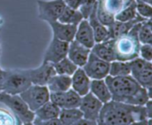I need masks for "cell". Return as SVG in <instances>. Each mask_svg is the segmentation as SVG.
<instances>
[{"label": "cell", "mask_w": 152, "mask_h": 125, "mask_svg": "<svg viewBox=\"0 0 152 125\" xmlns=\"http://www.w3.org/2000/svg\"><path fill=\"white\" fill-rule=\"evenodd\" d=\"M26 69L4 70L2 92L11 95H20L31 85Z\"/></svg>", "instance_id": "4"}, {"label": "cell", "mask_w": 152, "mask_h": 125, "mask_svg": "<svg viewBox=\"0 0 152 125\" xmlns=\"http://www.w3.org/2000/svg\"><path fill=\"white\" fill-rule=\"evenodd\" d=\"M32 123L34 125H62L58 118L51 120H40L35 117Z\"/></svg>", "instance_id": "36"}, {"label": "cell", "mask_w": 152, "mask_h": 125, "mask_svg": "<svg viewBox=\"0 0 152 125\" xmlns=\"http://www.w3.org/2000/svg\"><path fill=\"white\" fill-rule=\"evenodd\" d=\"M103 103L97 100L90 92L81 97L78 108L83 114V117L91 121H97Z\"/></svg>", "instance_id": "10"}, {"label": "cell", "mask_w": 152, "mask_h": 125, "mask_svg": "<svg viewBox=\"0 0 152 125\" xmlns=\"http://www.w3.org/2000/svg\"><path fill=\"white\" fill-rule=\"evenodd\" d=\"M91 49L84 46L76 40H73L70 43H69L67 57L72 62H74L78 68H82L87 61Z\"/></svg>", "instance_id": "15"}, {"label": "cell", "mask_w": 152, "mask_h": 125, "mask_svg": "<svg viewBox=\"0 0 152 125\" xmlns=\"http://www.w3.org/2000/svg\"><path fill=\"white\" fill-rule=\"evenodd\" d=\"M139 14L136 12V7H135V0L129 4L127 7L120 11L118 13L115 15V20L118 21H128L135 19Z\"/></svg>", "instance_id": "30"}, {"label": "cell", "mask_w": 152, "mask_h": 125, "mask_svg": "<svg viewBox=\"0 0 152 125\" xmlns=\"http://www.w3.org/2000/svg\"><path fill=\"white\" fill-rule=\"evenodd\" d=\"M135 7L137 13L145 20H150L152 17V6L151 4H147L145 2L135 0Z\"/></svg>", "instance_id": "33"}, {"label": "cell", "mask_w": 152, "mask_h": 125, "mask_svg": "<svg viewBox=\"0 0 152 125\" xmlns=\"http://www.w3.org/2000/svg\"><path fill=\"white\" fill-rule=\"evenodd\" d=\"M98 0H82V3L78 8L79 12L83 15V18L87 20L91 12L97 6Z\"/></svg>", "instance_id": "34"}, {"label": "cell", "mask_w": 152, "mask_h": 125, "mask_svg": "<svg viewBox=\"0 0 152 125\" xmlns=\"http://www.w3.org/2000/svg\"><path fill=\"white\" fill-rule=\"evenodd\" d=\"M110 64V62L105 61L93 52H90L87 61L82 68L91 80L105 79V77L109 76Z\"/></svg>", "instance_id": "8"}, {"label": "cell", "mask_w": 152, "mask_h": 125, "mask_svg": "<svg viewBox=\"0 0 152 125\" xmlns=\"http://www.w3.org/2000/svg\"><path fill=\"white\" fill-rule=\"evenodd\" d=\"M104 80L111 93V100L134 106H144L151 100V90L143 88L130 75L107 76Z\"/></svg>", "instance_id": "1"}, {"label": "cell", "mask_w": 152, "mask_h": 125, "mask_svg": "<svg viewBox=\"0 0 152 125\" xmlns=\"http://www.w3.org/2000/svg\"><path fill=\"white\" fill-rule=\"evenodd\" d=\"M71 125H97V123L95 121H91V120H88V119H86L83 117Z\"/></svg>", "instance_id": "38"}, {"label": "cell", "mask_w": 152, "mask_h": 125, "mask_svg": "<svg viewBox=\"0 0 152 125\" xmlns=\"http://www.w3.org/2000/svg\"><path fill=\"white\" fill-rule=\"evenodd\" d=\"M151 19L146 20L140 23L138 28V39L141 44H152V25Z\"/></svg>", "instance_id": "29"}, {"label": "cell", "mask_w": 152, "mask_h": 125, "mask_svg": "<svg viewBox=\"0 0 152 125\" xmlns=\"http://www.w3.org/2000/svg\"><path fill=\"white\" fill-rule=\"evenodd\" d=\"M131 73L129 61L113 60L110 64L109 76H125Z\"/></svg>", "instance_id": "28"}, {"label": "cell", "mask_w": 152, "mask_h": 125, "mask_svg": "<svg viewBox=\"0 0 152 125\" xmlns=\"http://www.w3.org/2000/svg\"><path fill=\"white\" fill-rule=\"evenodd\" d=\"M96 9H97V6L91 12V14L88 17L87 20H88V22H89L92 29H93L95 43H100V42H103V41L109 40L110 38H109L108 28L106 26H104L103 24H102L99 21V20L97 19Z\"/></svg>", "instance_id": "20"}, {"label": "cell", "mask_w": 152, "mask_h": 125, "mask_svg": "<svg viewBox=\"0 0 152 125\" xmlns=\"http://www.w3.org/2000/svg\"><path fill=\"white\" fill-rule=\"evenodd\" d=\"M71 77V89L81 97L87 94L90 91L91 79L87 76L82 68H78Z\"/></svg>", "instance_id": "17"}, {"label": "cell", "mask_w": 152, "mask_h": 125, "mask_svg": "<svg viewBox=\"0 0 152 125\" xmlns=\"http://www.w3.org/2000/svg\"><path fill=\"white\" fill-rule=\"evenodd\" d=\"M128 125H151V119H145V120L136 121V122L129 124Z\"/></svg>", "instance_id": "40"}, {"label": "cell", "mask_w": 152, "mask_h": 125, "mask_svg": "<svg viewBox=\"0 0 152 125\" xmlns=\"http://www.w3.org/2000/svg\"><path fill=\"white\" fill-rule=\"evenodd\" d=\"M140 1L145 2V3H147V4H152V0H140Z\"/></svg>", "instance_id": "42"}, {"label": "cell", "mask_w": 152, "mask_h": 125, "mask_svg": "<svg viewBox=\"0 0 152 125\" xmlns=\"http://www.w3.org/2000/svg\"><path fill=\"white\" fill-rule=\"evenodd\" d=\"M38 17L48 22L58 20L66 4L62 0H37Z\"/></svg>", "instance_id": "9"}, {"label": "cell", "mask_w": 152, "mask_h": 125, "mask_svg": "<svg viewBox=\"0 0 152 125\" xmlns=\"http://www.w3.org/2000/svg\"><path fill=\"white\" fill-rule=\"evenodd\" d=\"M20 121L4 105L0 103V125H19Z\"/></svg>", "instance_id": "31"}, {"label": "cell", "mask_w": 152, "mask_h": 125, "mask_svg": "<svg viewBox=\"0 0 152 125\" xmlns=\"http://www.w3.org/2000/svg\"><path fill=\"white\" fill-rule=\"evenodd\" d=\"M83 118V114L77 108H61L58 119L62 125H71Z\"/></svg>", "instance_id": "26"}, {"label": "cell", "mask_w": 152, "mask_h": 125, "mask_svg": "<svg viewBox=\"0 0 152 125\" xmlns=\"http://www.w3.org/2000/svg\"><path fill=\"white\" fill-rule=\"evenodd\" d=\"M74 40L89 49H91L94 45L95 41L94 32L87 20L84 19L78 23Z\"/></svg>", "instance_id": "16"}, {"label": "cell", "mask_w": 152, "mask_h": 125, "mask_svg": "<svg viewBox=\"0 0 152 125\" xmlns=\"http://www.w3.org/2000/svg\"><path fill=\"white\" fill-rule=\"evenodd\" d=\"M21 125H34V124H33V123H32V122H28V123H24V124H22Z\"/></svg>", "instance_id": "43"}, {"label": "cell", "mask_w": 152, "mask_h": 125, "mask_svg": "<svg viewBox=\"0 0 152 125\" xmlns=\"http://www.w3.org/2000/svg\"><path fill=\"white\" fill-rule=\"evenodd\" d=\"M46 23L52 28L53 37H55L61 41H64L67 43H70L74 40L77 25L66 24L58 20L48 21Z\"/></svg>", "instance_id": "14"}, {"label": "cell", "mask_w": 152, "mask_h": 125, "mask_svg": "<svg viewBox=\"0 0 152 125\" xmlns=\"http://www.w3.org/2000/svg\"><path fill=\"white\" fill-rule=\"evenodd\" d=\"M4 77V69H3L0 67V92H2V86H3Z\"/></svg>", "instance_id": "41"}, {"label": "cell", "mask_w": 152, "mask_h": 125, "mask_svg": "<svg viewBox=\"0 0 152 125\" xmlns=\"http://www.w3.org/2000/svg\"><path fill=\"white\" fill-rule=\"evenodd\" d=\"M131 73L130 76L143 88L151 90L152 63L144 60L140 57L129 61Z\"/></svg>", "instance_id": "7"}, {"label": "cell", "mask_w": 152, "mask_h": 125, "mask_svg": "<svg viewBox=\"0 0 152 125\" xmlns=\"http://www.w3.org/2000/svg\"><path fill=\"white\" fill-rule=\"evenodd\" d=\"M103 9L110 14L115 15L131 4L134 0H98Z\"/></svg>", "instance_id": "24"}, {"label": "cell", "mask_w": 152, "mask_h": 125, "mask_svg": "<svg viewBox=\"0 0 152 125\" xmlns=\"http://www.w3.org/2000/svg\"><path fill=\"white\" fill-rule=\"evenodd\" d=\"M62 1L66 4V6H69L73 9H78L82 3V0H62Z\"/></svg>", "instance_id": "37"}, {"label": "cell", "mask_w": 152, "mask_h": 125, "mask_svg": "<svg viewBox=\"0 0 152 125\" xmlns=\"http://www.w3.org/2000/svg\"><path fill=\"white\" fill-rule=\"evenodd\" d=\"M50 92H63L71 88V77L55 74L46 84Z\"/></svg>", "instance_id": "22"}, {"label": "cell", "mask_w": 152, "mask_h": 125, "mask_svg": "<svg viewBox=\"0 0 152 125\" xmlns=\"http://www.w3.org/2000/svg\"><path fill=\"white\" fill-rule=\"evenodd\" d=\"M26 71L31 84L37 85H46L48 81L56 74L53 65L52 63L44 61L38 68L26 69Z\"/></svg>", "instance_id": "12"}, {"label": "cell", "mask_w": 152, "mask_h": 125, "mask_svg": "<svg viewBox=\"0 0 152 125\" xmlns=\"http://www.w3.org/2000/svg\"><path fill=\"white\" fill-rule=\"evenodd\" d=\"M69 49V43L61 41L55 37H53L47 49L45 52L43 61L49 63H56L61 59L67 57Z\"/></svg>", "instance_id": "11"}, {"label": "cell", "mask_w": 152, "mask_h": 125, "mask_svg": "<svg viewBox=\"0 0 152 125\" xmlns=\"http://www.w3.org/2000/svg\"><path fill=\"white\" fill-rule=\"evenodd\" d=\"M89 92L103 104L111 100V93L104 79L91 80Z\"/></svg>", "instance_id": "21"}, {"label": "cell", "mask_w": 152, "mask_h": 125, "mask_svg": "<svg viewBox=\"0 0 152 125\" xmlns=\"http://www.w3.org/2000/svg\"><path fill=\"white\" fill-rule=\"evenodd\" d=\"M149 119L144 106L128 105L110 100L102 105L96 121L97 125H128Z\"/></svg>", "instance_id": "2"}, {"label": "cell", "mask_w": 152, "mask_h": 125, "mask_svg": "<svg viewBox=\"0 0 152 125\" xmlns=\"http://www.w3.org/2000/svg\"><path fill=\"white\" fill-rule=\"evenodd\" d=\"M50 100L60 108H77L81 96L70 88L63 92H50Z\"/></svg>", "instance_id": "13"}, {"label": "cell", "mask_w": 152, "mask_h": 125, "mask_svg": "<svg viewBox=\"0 0 152 125\" xmlns=\"http://www.w3.org/2000/svg\"><path fill=\"white\" fill-rule=\"evenodd\" d=\"M21 124H19V125H21Z\"/></svg>", "instance_id": "46"}, {"label": "cell", "mask_w": 152, "mask_h": 125, "mask_svg": "<svg viewBox=\"0 0 152 125\" xmlns=\"http://www.w3.org/2000/svg\"><path fill=\"white\" fill-rule=\"evenodd\" d=\"M61 108L53 103L51 100L45 102L43 106H41L38 109H37L34 114L35 117L40 120H51L56 119L59 117Z\"/></svg>", "instance_id": "23"}, {"label": "cell", "mask_w": 152, "mask_h": 125, "mask_svg": "<svg viewBox=\"0 0 152 125\" xmlns=\"http://www.w3.org/2000/svg\"><path fill=\"white\" fill-rule=\"evenodd\" d=\"M20 96L32 112H35L45 102L50 100V92L46 85L31 84Z\"/></svg>", "instance_id": "6"}, {"label": "cell", "mask_w": 152, "mask_h": 125, "mask_svg": "<svg viewBox=\"0 0 152 125\" xmlns=\"http://www.w3.org/2000/svg\"><path fill=\"white\" fill-rule=\"evenodd\" d=\"M141 22L134 25L129 32L114 38L115 60L120 61H130L139 57L141 43L138 39V28Z\"/></svg>", "instance_id": "3"}, {"label": "cell", "mask_w": 152, "mask_h": 125, "mask_svg": "<svg viewBox=\"0 0 152 125\" xmlns=\"http://www.w3.org/2000/svg\"><path fill=\"white\" fill-rule=\"evenodd\" d=\"M96 16L97 19L99 20V21L103 24L104 26H106L107 28H109L110 25L113 24V22L115 21V17L111 14H110L109 12H107L103 7L102 6V4L99 3L97 4V9H96Z\"/></svg>", "instance_id": "32"}, {"label": "cell", "mask_w": 152, "mask_h": 125, "mask_svg": "<svg viewBox=\"0 0 152 125\" xmlns=\"http://www.w3.org/2000/svg\"><path fill=\"white\" fill-rule=\"evenodd\" d=\"M3 21H4V20H3V19H2V18L0 17V27H1L2 25H3Z\"/></svg>", "instance_id": "44"}, {"label": "cell", "mask_w": 152, "mask_h": 125, "mask_svg": "<svg viewBox=\"0 0 152 125\" xmlns=\"http://www.w3.org/2000/svg\"><path fill=\"white\" fill-rule=\"evenodd\" d=\"M146 20L145 19H143L142 17H141L140 15H138L135 19L132 20H128V21H118L115 20V21L113 22L112 25H110L108 28L109 30V38L110 39H114L119 36L125 35L127 32H129V30L137 23L139 22H142Z\"/></svg>", "instance_id": "18"}, {"label": "cell", "mask_w": 152, "mask_h": 125, "mask_svg": "<svg viewBox=\"0 0 152 125\" xmlns=\"http://www.w3.org/2000/svg\"><path fill=\"white\" fill-rule=\"evenodd\" d=\"M0 54H1V46H0Z\"/></svg>", "instance_id": "45"}, {"label": "cell", "mask_w": 152, "mask_h": 125, "mask_svg": "<svg viewBox=\"0 0 152 125\" xmlns=\"http://www.w3.org/2000/svg\"><path fill=\"white\" fill-rule=\"evenodd\" d=\"M139 57L144 60L152 61V44H144L140 45L139 49Z\"/></svg>", "instance_id": "35"}, {"label": "cell", "mask_w": 152, "mask_h": 125, "mask_svg": "<svg viewBox=\"0 0 152 125\" xmlns=\"http://www.w3.org/2000/svg\"><path fill=\"white\" fill-rule=\"evenodd\" d=\"M82 20H84V18L78 9H73L69 6H65L58 19V21L66 24L78 25Z\"/></svg>", "instance_id": "25"}, {"label": "cell", "mask_w": 152, "mask_h": 125, "mask_svg": "<svg viewBox=\"0 0 152 125\" xmlns=\"http://www.w3.org/2000/svg\"><path fill=\"white\" fill-rule=\"evenodd\" d=\"M53 68L57 75H63V76H71L75 71L78 68V67L72 62L68 57H65L59 60L56 63H53Z\"/></svg>", "instance_id": "27"}, {"label": "cell", "mask_w": 152, "mask_h": 125, "mask_svg": "<svg viewBox=\"0 0 152 125\" xmlns=\"http://www.w3.org/2000/svg\"><path fill=\"white\" fill-rule=\"evenodd\" d=\"M151 100H150L144 105V108H145V110H146V113H147V116H148L149 119H151Z\"/></svg>", "instance_id": "39"}, {"label": "cell", "mask_w": 152, "mask_h": 125, "mask_svg": "<svg viewBox=\"0 0 152 125\" xmlns=\"http://www.w3.org/2000/svg\"><path fill=\"white\" fill-rule=\"evenodd\" d=\"M0 103L6 107L21 124L33 122L35 114L28 108L20 95H11L2 92H0Z\"/></svg>", "instance_id": "5"}, {"label": "cell", "mask_w": 152, "mask_h": 125, "mask_svg": "<svg viewBox=\"0 0 152 125\" xmlns=\"http://www.w3.org/2000/svg\"><path fill=\"white\" fill-rule=\"evenodd\" d=\"M113 39H109L103 42L95 43L94 45L91 48V52L95 54L100 59L111 62L115 60L114 54V46H113Z\"/></svg>", "instance_id": "19"}]
</instances>
